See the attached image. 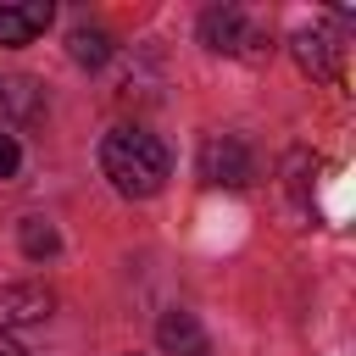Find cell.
I'll use <instances>...</instances> for the list:
<instances>
[{"instance_id": "1", "label": "cell", "mask_w": 356, "mask_h": 356, "mask_svg": "<svg viewBox=\"0 0 356 356\" xmlns=\"http://www.w3.org/2000/svg\"><path fill=\"white\" fill-rule=\"evenodd\" d=\"M167 167H172V161H167V145H161L156 134H145V128H111V134L100 139V172H106L111 189L128 195V200L161 195Z\"/></svg>"}, {"instance_id": "2", "label": "cell", "mask_w": 356, "mask_h": 356, "mask_svg": "<svg viewBox=\"0 0 356 356\" xmlns=\"http://www.w3.org/2000/svg\"><path fill=\"white\" fill-rule=\"evenodd\" d=\"M200 44H206V50H222V56H245V61H261V56L273 50L239 6H211V11L200 17Z\"/></svg>"}, {"instance_id": "3", "label": "cell", "mask_w": 356, "mask_h": 356, "mask_svg": "<svg viewBox=\"0 0 356 356\" xmlns=\"http://www.w3.org/2000/svg\"><path fill=\"white\" fill-rule=\"evenodd\" d=\"M295 61H300L306 78H317V83H339V78H345V33L328 28V22L300 28V33H295Z\"/></svg>"}, {"instance_id": "4", "label": "cell", "mask_w": 356, "mask_h": 356, "mask_svg": "<svg viewBox=\"0 0 356 356\" xmlns=\"http://www.w3.org/2000/svg\"><path fill=\"white\" fill-rule=\"evenodd\" d=\"M250 150L234 139V134H211L206 145H200V178L211 184V189H245L250 184Z\"/></svg>"}, {"instance_id": "5", "label": "cell", "mask_w": 356, "mask_h": 356, "mask_svg": "<svg viewBox=\"0 0 356 356\" xmlns=\"http://www.w3.org/2000/svg\"><path fill=\"white\" fill-rule=\"evenodd\" d=\"M56 306V295L44 284H0V339L11 328H28V323H44Z\"/></svg>"}, {"instance_id": "6", "label": "cell", "mask_w": 356, "mask_h": 356, "mask_svg": "<svg viewBox=\"0 0 356 356\" xmlns=\"http://www.w3.org/2000/svg\"><path fill=\"white\" fill-rule=\"evenodd\" d=\"M56 6L50 0H0V44H28L50 28Z\"/></svg>"}, {"instance_id": "7", "label": "cell", "mask_w": 356, "mask_h": 356, "mask_svg": "<svg viewBox=\"0 0 356 356\" xmlns=\"http://www.w3.org/2000/svg\"><path fill=\"white\" fill-rule=\"evenodd\" d=\"M156 345H161L167 356H206V350H211L200 317H195V312H178V306L161 312V323H156Z\"/></svg>"}, {"instance_id": "8", "label": "cell", "mask_w": 356, "mask_h": 356, "mask_svg": "<svg viewBox=\"0 0 356 356\" xmlns=\"http://www.w3.org/2000/svg\"><path fill=\"white\" fill-rule=\"evenodd\" d=\"M67 50H72L78 67H106V61H111V39H106L100 28H72Z\"/></svg>"}, {"instance_id": "9", "label": "cell", "mask_w": 356, "mask_h": 356, "mask_svg": "<svg viewBox=\"0 0 356 356\" xmlns=\"http://www.w3.org/2000/svg\"><path fill=\"white\" fill-rule=\"evenodd\" d=\"M56 250H61V234H56L44 217H28V222H22V256L44 261V256H56Z\"/></svg>"}, {"instance_id": "10", "label": "cell", "mask_w": 356, "mask_h": 356, "mask_svg": "<svg viewBox=\"0 0 356 356\" xmlns=\"http://www.w3.org/2000/svg\"><path fill=\"white\" fill-rule=\"evenodd\" d=\"M17 167H22V145H17V139L0 128V178H11Z\"/></svg>"}, {"instance_id": "11", "label": "cell", "mask_w": 356, "mask_h": 356, "mask_svg": "<svg viewBox=\"0 0 356 356\" xmlns=\"http://www.w3.org/2000/svg\"><path fill=\"white\" fill-rule=\"evenodd\" d=\"M0 356H28L22 345H11V339H0Z\"/></svg>"}]
</instances>
